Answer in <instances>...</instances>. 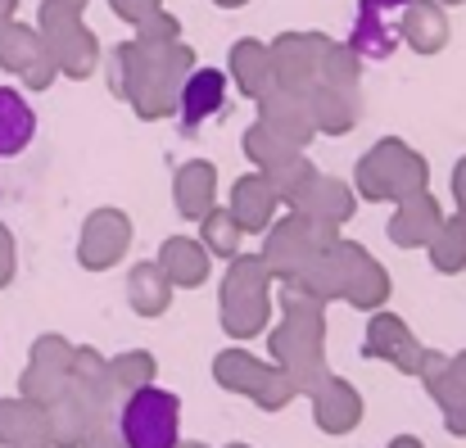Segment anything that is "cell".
Wrapping results in <instances>:
<instances>
[{
    "mask_svg": "<svg viewBox=\"0 0 466 448\" xmlns=\"http://www.w3.org/2000/svg\"><path fill=\"white\" fill-rule=\"evenodd\" d=\"M412 0H358V27H353V46L367 59H385L399 46V23L403 9Z\"/></svg>",
    "mask_w": 466,
    "mask_h": 448,
    "instance_id": "7a4b0ae2",
    "label": "cell"
},
{
    "mask_svg": "<svg viewBox=\"0 0 466 448\" xmlns=\"http://www.w3.org/2000/svg\"><path fill=\"white\" fill-rule=\"evenodd\" d=\"M118 426H123L127 448H172L177 431H181V403H177V394L146 385L123 403Z\"/></svg>",
    "mask_w": 466,
    "mask_h": 448,
    "instance_id": "6da1fadb",
    "label": "cell"
},
{
    "mask_svg": "<svg viewBox=\"0 0 466 448\" xmlns=\"http://www.w3.org/2000/svg\"><path fill=\"white\" fill-rule=\"evenodd\" d=\"M32 137H36V114H32V105H27L18 91L0 87V158L18 154Z\"/></svg>",
    "mask_w": 466,
    "mask_h": 448,
    "instance_id": "3957f363",
    "label": "cell"
}]
</instances>
